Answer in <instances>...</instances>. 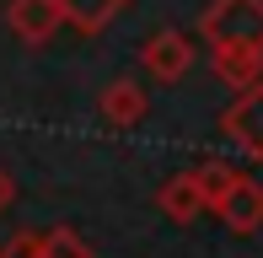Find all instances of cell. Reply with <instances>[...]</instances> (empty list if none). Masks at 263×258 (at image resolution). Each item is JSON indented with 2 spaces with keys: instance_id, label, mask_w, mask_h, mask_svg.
Instances as JSON below:
<instances>
[{
  "instance_id": "cell-5",
  "label": "cell",
  "mask_w": 263,
  "mask_h": 258,
  "mask_svg": "<svg viewBox=\"0 0 263 258\" xmlns=\"http://www.w3.org/2000/svg\"><path fill=\"white\" fill-rule=\"evenodd\" d=\"M97 113H102V119L113 124V129H135V124L151 113V97H145V86H140V81L118 76V81H107V86H102Z\"/></svg>"
},
{
  "instance_id": "cell-11",
  "label": "cell",
  "mask_w": 263,
  "mask_h": 258,
  "mask_svg": "<svg viewBox=\"0 0 263 258\" xmlns=\"http://www.w3.org/2000/svg\"><path fill=\"white\" fill-rule=\"evenodd\" d=\"M0 258H38V231H16L11 242H0Z\"/></svg>"
},
{
  "instance_id": "cell-8",
  "label": "cell",
  "mask_w": 263,
  "mask_h": 258,
  "mask_svg": "<svg viewBox=\"0 0 263 258\" xmlns=\"http://www.w3.org/2000/svg\"><path fill=\"white\" fill-rule=\"evenodd\" d=\"M129 0H59V11H65V27L86 32V38H97L118 22V11H124Z\"/></svg>"
},
{
  "instance_id": "cell-4",
  "label": "cell",
  "mask_w": 263,
  "mask_h": 258,
  "mask_svg": "<svg viewBox=\"0 0 263 258\" xmlns=\"http://www.w3.org/2000/svg\"><path fill=\"white\" fill-rule=\"evenodd\" d=\"M6 27H11L16 43L43 49V43H54V32L65 27V11H59V0H11L6 6Z\"/></svg>"
},
{
  "instance_id": "cell-7",
  "label": "cell",
  "mask_w": 263,
  "mask_h": 258,
  "mask_svg": "<svg viewBox=\"0 0 263 258\" xmlns=\"http://www.w3.org/2000/svg\"><path fill=\"white\" fill-rule=\"evenodd\" d=\"M156 205H161V215L177 220V226H194V220L204 215V199H199L194 172H172V178L156 189Z\"/></svg>"
},
{
  "instance_id": "cell-9",
  "label": "cell",
  "mask_w": 263,
  "mask_h": 258,
  "mask_svg": "<svg viewBox=\"0 0 263 258\" xmlns=\"http://www.w3.org/2000/svg\"><path fill=\"white\" fill-rule=\"evenodd\" d=\"M194 183H199V199H204V210H220V199L236 189V183H242V172L231 167V161H199L194 167Z\"/></svg>"
},
{
  "instance_id": "cell-6",
  "label": "cell",
  "mask_w": 263,
  "mask_h": 258,
  "mask_svg": "<svg viewBox=\"0 0 263 258\" xmlns=\"http://www.w3.org/2000/svg\"><path fill=\"white\" fill-rule=\"evenodd\" d=\"M215 215H220L226 226L236 231V237H253V231H263V183L242 172V183H236V189L220 199V210H215Z\"/></svg>"
},
{
  "instance_id": "cell-2",
  "label": "cell",
  "mask_w": 263,
  "mask_h": 258,
  "mask_svg": "<svg viewBox=\"0 0 263 258\" xmlns=\"http://www.w3.org/2000/svg\"><path fill=\"white\" fill-rule=\"evenodd\" d=\"M140 65H145L151 81H161V86H177V81L194 70V38L177 27H161L145 38V49H140Z\"/></svg>"
},
{
  "instance_id": "cell-12",
  "label": "cell",
  "mask_w": 263,
  "mask_h": 258,
  "mask_svg": "<svg viewBox=\"0 0 263 258\" xmlns=\"http://www.w3.org/2000/svg\"><path fill=\"white\" fill-rule=\"evenodd\" d=\"M11 205H16V178H11V172L0 167V215H6Z\"/></svg>"
},
{
  "instance_id": "cell-3",
  "label": "cell",
  "mask_w": 263,
  "mask_h": 258,
  "mask_svg": "<svg viewBox=\"0 0 263 258\" xmlns=\"http://www.w3.org/2000/svg\"><path fill=\"white\" fill-rule=\"evenodd\" d=\"M220 135L231 140L242 156L263 161V86H247V91H236V97L226 102V113H220Z\"/></svg>"
},
{
  "instance_id": "cell-10",
  "label": "cell",
  "mask_w": 263,
  "mask_h": 258,
  "mask_svg": "<svg viewBox=\"0 0 263 258\" xmlns=\"http://www.w3.org/2000/svg\"><path fill=\"white\" fill-rule=\"evenodd\" d=\"M38 258H97V253H91V242L81 237V231L54 226V231H43V237H38Z\"/></svg>"
},
{
  "instance_id": "cell-1",
  "label": "cell",
  "mask_w": 263,
  "mask_h": 258,
  "mask_svg": "<svg viewBox=\"0 0 263 258\" xmlns=\"http://www.w3.org/2000/svg\"><path fill=\"white\" fill-rule=\"evenodd\" d=\"M199 38L226 86H263V0H210L199 11Z\"/></svg>"
}]
</instances>
